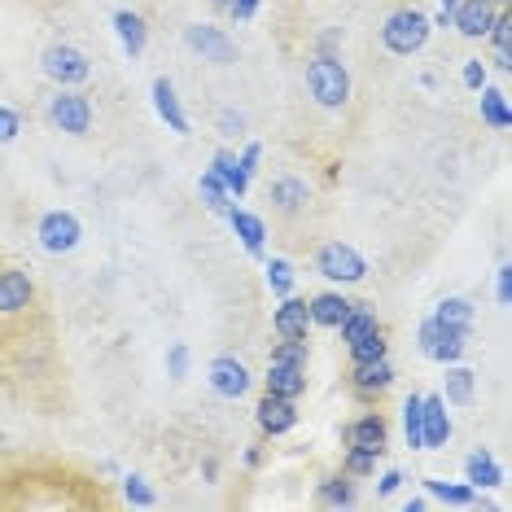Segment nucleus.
I'll list each match as a JSON object with an SVG mask.
<instances>
[{
	"instance_id": "nucleus-22",
	"label": "nucleus",
	"mask_w": 512,
	"mask_h": 512,
	"mask_svg": "<svg viewBox=\"0 0 512 512\" xmlns=\"http://www.w3.org/2000/svg\"><path fill=\"white\" fill-rule=\"evenodd\" d=\"M464 482L473 486V491H495V486H504V464H499L486 447H477L469 460H464Z\"/></svg>"
},
{
	"instance_id": "nucleus-30",
	"label": "nucleus",
	"mask_w": 512,
	"mask_h": 512,
	"mask_svg": "<svg viewBox=\"0 0 512 512\" xmlns=\"http://www.w3.org/2000/svg\"><path fill=\"white\" fill-rule=\"evenodd\" d=\"M377 329H381V320L372 316V311L364 307V302H355V307H351V316H346L342 324H337V333H342V342H346V346L364 342V337H368V333H377Z\"/></svg>"
},
{
	"instance_id": "nucleus-52",
	"label": "nucleus",
	"mask_w": 512,
	"mask_h": 512,
	"mask_svg": "<svg viewBox=\"0 0 512 512\" xmlns=\"http://www.w3.org/2000/svg\"><path fill=\"white\" fill-rule=\"evenodd\" d=\"M491 5H495V9H508V5H512V0H491Z\"/></svg>"
},
{
	"instance_id": "nucleus-43",
	"label": "nucleus",
	"mask_w": 512,
	"mask_h": 512,
	"mask_svg": "<svg viewBox=\"0 0 512 512\" xmlns=\"http://www.w3.org/2000/svg\"><path fill=\"white\" fill-rule=\"evenodd\" d=\"M495 298H499V307H512V267L508 263L495 272Z\"/></svg>"
},
{
	"instance_id": "nucleus-50",
	"label": "nucleus",
	"mask_w": 512,
	"mask_h": 512,
	"mask_svg": "<svg viewBox=\"0 0 512 512\" xmlns=\"http://www.w3.org/2000/svg\"><path fill=\"white\" fill-rule=\"evenodd\" d=\"M425 508H429V504H425V499H416V495L403 504V512H425Z\"/></svg>"
},
{
	"instance_id": "nucleus-17",
	"label": "nucleus",
	"mask_w": 512,
	"mask_h": 512,
	"mask_svg": "<svg viewBox=\"0 0 512 512\" xmlns=\"http://www.w3.org/2000/svg\"><path fill=\"white\" fill-rule=\"evenodd\" d=\"M495 14H499V9L491 5V0H460V5L451 9V27H456L464 40H486Z\"/></svg>"
},
{
	"instance_id": "nucleus-33",
	"label": "nucleus",
	"mask_w": 512,
	"mask_h": 512,
	"mask_svg": "<svg viewBox=\"0 0 512 512\" xmlns=\"http://www.w3.org/2000/svg\"><path fill=\"white\" fill-rule=\"evenodd\" d=\"M123 504H132V508H154L158 495H154V486H149L141 473H127V477H123Z\"/></svg>"
},
{
	"instance_id": "nucleus-45",
	"label": "nucleus",
	"mask_w": 512,
	"mask_h": 512,
	"mask_svg": "<svg viewBox=\"0 0 512 512\" xmlns=\"http://www.w3.org/2000/svg\"><path fill=\"white\" fill-rule=\"evenodd\" d=\"M259 162H263V145H259V141H250L246 149H241V167H246V176H250V180L259 176Z\"/></svg>"
},
{
	"instance_id": "nucleus-24",
	"label": "nucleus",
	"mask_w": 512,
	"mask_h": 512,
	"mask_svg": "<svg viewBox=\"0 0 512 512\" xmlns=\"http://www.w3.org/2000/svg\"><path fill=\"white\" fill-rule=\"evenodd\" d=\"M482 97H477V114H482V123L491 127V132H508L512 127V101H508V92L504 88H477Z\"/></svg>"
},
{
	"instance_id": "nucleus-44",
	"label": "nucleus",
	"mask_w": 512,
	"mask_h": 512,
	"mask_svg": "<svg viewBox=\"0 0 512 512\" xmlns=\"http://www.w3.org/2000/svg\"><path fill=\"white\" fill-rule=\"evenodd\" d=\"M403 482H407V473H403V469H386V473L377 477V495H381V499H390V495L399 491Z\"/></svg>"
},
{
	"instance_id": "nucleus-53",
	"label": "nucleus",
	"mask_w": 512,
	"mask_h": 512,
	"mask_svg": "<svg viewBox=\"0 0 512 512\" xmlns=\"http://www.w3.org/2000/svg\"><path fill=\"white\" fill-rule=\"evenodd\" d=\"M219 5H228V0H219Z\"/></svg>"
},
{
	"instance_id": "nucleus-26",
	"label": "nucleus",
	"mask_w": 512,
	"mask_h": 512,
	"mask_svg": "<svg viewBox=\"0 0 512 512\" xmlns=\"http://www.w3.org/2000/svg\"><path fill=\"white\" fill-rule=\"evenodd\" d=\"M211 171L219 176V184L232 193V202H241V197L250 193V176H246V167H241V158L237 154H228V149H219V154L211 158Z\"/></svg>"
},
{
	"instance_id": "nucleus-1",
	"label": "nucleus",
	"mask_w": 512,
	"mask_h": 512,
	"mask_svg": "<svg viewBox=\"0 0 512 512\" xmlns=\"http://www.w3.org/2000/svg\"><path fill=\"white\" fill-rule=\"evenodd\" d=\"M307 92H311V101H316L320 110H346L351 106V92H355V84H351V71H346L342 62H337L333 53H316L307 62Z\"/></svg>"
},
{
	"instance_id": "nucleus-9",
	"label": "nucleus",
	"mask_w": 512,
	"mask_h": 512,
	"mask_svg": "<svg viewBox=\"0 0 512 512\" xmlns=\"http://www.w3.org/2000/svg\"><path fill=\"white\" fill-rule=\"evenodd\" d=\"M206 386H211L219 399L237 403V399H246L250 394L254 377H250V368L241 364L237 355H219V359H211V368H206Z\"/></svg>"
},
{
	"instance_id": "nucleus-13",
	"label": "nucleus",
	"mask_w": 512,
	"mask_h": 512,
	"mask_svg": "<svg viewBox=\"0 0 512 512\" xmlns=\"http://www.w3.org/2000/svg\"><path fill=\"white\" fill-rule=\"evenodd\" d=\"M267 202H272L276 215L298 219V215H307V206H311V184L302 176H276L267 184Z\"/></svg>"
},
{
	"instance_id": "nucleus-36",
	"label": "nucleus",
	"mask_w": 512,
	"mask_h": 512,
	"mask_svg": "<svg viewBox=\"0 0 512 512\" xmlns=\"http://www.w3.org/2000/svg\"><path fill=\"white\" fill-rule=\"evenodd\" d=\"M434 316H438V320H447V324H469V329H473V302H469V298H460V294H451V298H442V302H438Z\"/></svg>"
},
{
	"instance_id": "nucleus-40",
	"label": "nucleus",
	"mask_w": 512,
	"mask_h": 512,
	"mask_svg": "<svg viewBox=\"0 0 512 512\" xmlns=\"http://www.w3.org/2000/svg\"><path fill=\"white\" fill-rule=\"evenodd\" d=\"M272 359L307 368V364H311V346H307V342H276V346H272Z\"/></svg>"
},
{
	"instance_id": "nucleus-37",
	"label": "nucleus",
	"mask_w": 512,
	"mask_h": 512,
	"mask_svg": "<svg viewBox=\"0 0 512 512\" xmlns=\"http://www.w3.org/2000/svg\"><path fill=\"white\" fill-rule=\"evenodd\" d=\"M377 451H359V447H346V456H342V473H351V477H372L377 473Z\"/></svg>"
},
{
	"instance_id": "nucleus-11",
	"label": "nucleus",
	"mask_w": 512,
	"mask_h": 512,
	"mask_svg": "<svg viewBox=\"0 0 512 512\" xmlns=\"http://www.w3.org/2000/svg\"><path fill=\"white\" fill-rule=\"evenodd\" d=\"M311 311H307V298L298 294H285L281 302H276L272 311V333L281 337V342H311Z\"/></svg>"
},
{
	"instance_id": "nucleus-2",
	"label": "nucleus",
	"mask_w": 512,
	"mask_h": 512,
	"mask_svg": "<svg viewBox=\"0 0 512 512\" xmlns=\"http://www.w3.org/2000/svg\"><path fill=\"white\" fill-rule=\"evenodd\" d=\"M429 36H434L429 14H421L416 5L394 9V14H386V22H381V44H386V53H394V57H416L429 44Z\"/></svg>"
},
{
	"instance_id": "nucleus-21",
	"label": "nucleus",
	"mask_w": 512,
	"mask_h": 512,
	"mask_svg": "<svg viewBox=\"0 0 512 512\" xmlns=\"http://www.w3.org/2000/svg\"><path fill=\"white\" fill-rule=\"evenodd\" d=\"M263 386H267V394H281V399H302V394H307V368L272 359V364H267Z\"/></svg>"
},
{
	"instance_id": "nucleus-27",
	"label": "nucleus",
	"mask_w": 512,
	"mask_h": 512,
	"mask_svg": "<svg viewBox=\"0 0 512 512\" xmlns=\"http://www.w3.org/2000/svg\"><path fill=\"white\" fill-rule=\"evenodd\" d=\"M316 499L329 508H355L359 504V491H355V477L351 473H329L324 482L316 486Z\"/></svg>"
},
{
	"instance_id": "nucleus-23",
	"label": "nucleus",
	"mask_w": 512,
	"mask_h": 512,
	"mask_svg": "<svg viewBox=\"0 0 512 512\" xmlns=\"http://www.w3.org/2000/svg\"><path fill=\"white\" fill-rule=\"evenodd\" d=\"M114 36H119L123 53L132 57V62L149 49V27H145V18L136 14V9H119V14H114Z\"/></svg>"
},
{
	"instance_id": "nucleus-28",
	"label": "nucleus",
	"mask_w": 512,
	"mask_h": 512,
	"mask_svg": "<svg viewBox=\"0 0 512 512\" xmlns=\"http://www.w3.org/2000/svg\"><path fill=\"white\" fill-rule=\"evenodd\" d=\"M421 486L438 499V504H447V508H473V504H477V491H473L469 482H442V477H421Z\"/></svg>"
},
{
	"instance_id": "nucleus-29",
	"label": "nucleus",
	"mask_w": 512,
	"mask_h": 512,
	"mask_svg": "<svg viewBox=\"0 0 512 512\" xmlns=\"http://www.w3.org/2000/svg\"><path fill=\"white\" fill-rule=\"evenodd\" d=\"M486 40H491V49H495V66L508 75L512 71V14H508V9H499V14H495Z\"/></svg>"
},
{
	"instance_id": "nucleus-6",
	"label": "nucleus",
	"mask_w": 512,
	"mask_h": 512,
	"mask_svg": "<svg viewBox=\"0 0 512 512\" xmlns=\"http://www.w3.org/2000/svg\"><path fill=\"white\" fill-rule=\"evenodd\" d=\"M44 119L66 136H88L92 132V101L79 88H53V97L44 101Z\"/></svg>"
},
{
	"instance_id": "nucleus-18",
	"label": "nucleus",
	"mask_w": 512,
	"mask_h": 512,
	"mask_svg": "<svg viewBox=\"0 0 512 512\" xmlns=\"http://www.w3.org/2000/svg\"><path fill=\"white\" fill-rule=\"evenodd\" d=\"M149 97H154L158 119L167 123L171 132H176V136H189V114H184L180 97H176V84H171L167 75H158V79H154V88H149Z\"/></svg>"
},
{
	"instance_id": "nucleus-4",
	"label": "nucleus",
	"mask_w": 512,
	"mask_h": 512,
	"mask_svg": "<svg viewBox=\"0 0 512 512\" xmlns=\"http://www.w3.org/2000/svg\"><path fill=\"white\" fill-rule=\"evenodd\" d=\"M311 267H316V276H324V281H333V285H359L368 276V259L351 241H324L316 250V259H311Z\"/></svg>"
},
{
	"instance_id": "nucleus-5",
	"label": "nucleus",
	"mask_w": 512,
	"mask_h": 512,
	"mask_svg": "<svg viewBox=\"0 0 512 512\" xmlns=\"http://www.w3.org/2000/svg\"><path fill=\"white\" fill-rule=\"evenodd\" d=\"M40 75L49 79L53 88H84L92 79V62L75 44H49V49L40 53Z\"/></svg>"
},
{
	"instance_id": "nucleus-14",
	"label": "nucleus",
	"mask_w": 512,
	"mask_h": 512,
	"mask_svg": "<svg viewBox=\"0 0 512 512\" xmlns=\"http://www.w3.org/2000/svg\"><path fill=\"white\" fill-rule=\"evenodd\" d=\"M394 364H390V355H381V359H364V364H351V390L359 394V399H377V394H386L394 386Z\"/></svg>"
},
{
	"instance_id": "nucleus-49",
	"label": "nucleus",
	"mask_w": 512,
	"mask_h": 512,
	"mask_svg": "<svg viewBox=\"0 0 512 512\" xmlns=\"http://www.w3.org/2000/svg\"><path fill=\"white\" fill-rule=\"evenodd\" d=\"M259 464H263V451L250 447V451H246V469H259Z\"/></svg>"
},
{
	"instance_id": "nucleus-7",
	"label": "nucleus",
	"mask_w": 512,
	"mask_h": 512,
	"mask_svg": "<svg viewBox=\"0 0 512 512\" xmlns=\"http://www.w3.org/2000/svg\"><path fill=\"white\" fill-rule=\"evenodd\" d=\"M36 241L44 254L62 259V254H75L79 241H84V224H79L75 211H44L36 224Z\"/></svg>"
},
{
	"instance_id": "nucleus-8",
	"label": "nucleus",
	"mask_w": 512,
	"mask_h": 512,
	"mask_svg": "<svg viewBox=\"0 0 512 512\" xmlns=\"http://www.w3.org/2000/svg\"><path fill=\"white\" fill-rule=\"evenodd\" d=\"M184 49L197 53L202 62H211V66H232L237 62V44H232V36L224 27H215V22H189V27H184Z\"/></svg>"
},
{
	"instance_id": "nucleus-31",
	"label": "nucleus",
	"mask_w": 512,
	"mask_h": 512,
	"mask_svg": "<svg viewBox=\"0 0 512 512\" xmlns=\"http://www.w3.org/2000/svg\"><path fill=\"white\" fill-rule=\"evenodd\" d=\"M197 193H202V206H206L211 215H228V211H232V193L224 189V184H219V176H215L211 167H206L202 180H197Z\"/></svg>"
},
{
	"instance_id": "nucleus-20",
	"label": "nucleus",
	"mask_w": 512,
	"mask_h": 512,
	"mask_svg": "<svg viewBox=\"0 0 512 512\" xmlns=\"http://www.w3.org/2000/svg\"><path fill=\"white\" fill-rule=\"evenodd\" d=\"M232 232H237V241H241V250L250 254V259H263V246H267V224L254 211H241V206H232V211L224 215Z\"/></svg>"
},
{
	"instance_id": "nucleus-42",
	"label": "nucleus",
	"mask_w": 512,
	"mask_h": 512,
	"mask_svg": "<svg viewBox=\"0 0 512 512\" xmlns=\"http://www.w3.org/2000/svg\"><path fill=\"white\" fill-rule=\"evenodd\" d=\"M460 84L469 88V92H477V88H486V62L482 57H469V62L460 66Z\"/></svg>"
},
{
	"instance_id": "nucleus-19",
	"label": "nucleus",
	"mask_w": 512,
	"mask_h": 512,
	"mask_svg": "<svg viewBox=\"0 0 512 512\" xmlns=\"http://www.w3.org/2000/svg\"><path fill=\"white\" fill-rule=\"evenodd\" d=\"M351 307L355 302L346 298L342 289H324V294L307 298V311H311V324H316V329H337V324L351 316Z\"/></svg>"
},
{
	"instance_id": "nucleus-3",
	"label": "nucleus",
	"mask_w": 512,
	"mask_h": 512,
	"mask_svg": "<svg viewBox=\"0 0 512 512\" xmlns=\"http://www.w3.org/2000/svg\"><path fill=\"white\" fill-rule=\"evenodd\" d=\"M469 337H473L469 324H447V320L429 316V320H421V329H416V346H421V355L434 359V364H456V359H464V351H469Z\"/></svg>"
},
{
	"instance_id": "nucleus-38",
	"label": "nucleus",
	"mask_w": 512,
	"mask_h": 512,
	"mask_svg": "<svg viewBox=\"0 0 512 512\" xmlns=\"http://www.w3.org/2000/svg\"><path fill=\"white\" fill-rule=\"evenodd\" d=\"M189 364H193L189 346H184V342H171V346H167V377H171V381H184V377H189Z\"/></svg>"
},
{
	"instance_id": "nucleus-25",
	"label": "nucleus",
	"mask_w": 512,
	"mask_h": 512,
	"mask_svg": "<svg viewBox=\"0 0 512 512\" xmlns=\"http://www.w3.org/2000/svg\"><path fill=\"white\" fill-rule=\"evenodd\" d=\"M442 368H447V377H442V399H447L451 407H469L473 394H477V372L464 368L460 359L456 364H442Z\"/></svg>"
},
{
	"instance_id": "nucleus-41",
	"label": "nucleus",
	"mask_w": 512,
	"mask_h": 512,
	"mask_svg": "<svg viewBox=\"0 0 512 512\" xmlns=\"http://www.w3.org/2000/svg\"><path fill=\"white\" fill-rule=\"evenodd\" d=\"M22 136V114L14 106H0V145H14Z\"/></svg>"
},
{
	"instance_id": "nucleus-48",
	"label": "nucleus",
	"mask_w": 512,
	"mask_h": 512,
	"mask_svg": "<svg viewBox=\"0 0 512 512\" xmlns=\"http://www.w3.org/2000/svg\"><path fill=\"white\" fill-rule=\"evenodd\" d=\"M202 477H206V482H215V477H219V460H215V456L202 460Z\"/></svg>"
},
{
	"instance_id": "nucleus-10",
	"label": "nucleus",
	"mask_w": 512,
	"mask_h": 512,
	"mask_svg": "<svg viewBox=\"0 0 512 512\" xmlns=\"http://www.w3.org/2000/svg\"><path fill=\"white\" fill-rule=\"evenodd\" d=\"M36 307V281L27 267H0V316L14 320Z\"/></svg>"
},
{
	"instance_id": "nucleus-16",
	"label": "nucleus",
	"mask_w": 512,
	"mask_h": 512,
	"mask_svg": "<svg viewBox=\"0 0 512 512\" xmlns=\"http://www.w3.org/2000/svg\"><path fill=\"white\" fill-rule=\"evenodd\" d=\"M386 438H390V425H386V416L381 412H364V416H355V421H346L342 429V442L346 447H359V451H386Z\"/></svg>"
},
{
	"instance_id": "nucleus-46",
	"label": "nucleus",
	"mask_w": 512,
	"mask_h": 512,
	"mask_svg": "<svg viewBox=\"0 0 512 512\" xmlns=\"http://www.w3.org/2000/svg\"><path fill=\"white\" fill-rule=\"evenodd\" d=\"M228 9H232L237 22H250L254 14H259V0H228Z\"/></svg>"
},
{
	"instance_id": "nucleus-34",
	"label": "nucleus",
	"mask_w": 512,
	"mask_h": 512,
	"mask_svg": "<svg viewBox=\"0 0 512 512\" xmlns=\"http://www.w3.org/2000/svg\"><path fill=\"white\" fill-rule=\"evenodd\" d=\"M403 438L412 451H421V394H407L403 399Z\"/></svg>"
},
{
	"instance_id": "nucleus-15",
	"label": "nucleus",
	"mask_w": 512,
	"mask_h": 512,
	"mask_svg": "<svg viewBox=\"0 0 512 512\" xmlns=\"http://www.w3.org/2000/svg\"><path fill=\"white\" fill-rule=\"evenodd\" d=\"M254 425L263 429L267 438H281L298 425V399H281V394H263L259 407H254Z\"/></svg>"
},
{
	"instance_id": "nucleus-47",
	"label": "nucleus",
	"mask_w": 512,
	"mask_h": 512,
	"mask_svg": "<svg viewBox=\"0 0 512 512\" xmlns=\"http://www.w3.org/2000/svg\"><path fill=\"white\" fill-rule=\"evenodd\" d=\"M337 40H342V31H337V27H333V31H324V36L316 40V44H320V53H333V49H337Z\"/></svg>"
},
{
	"instance_id": "nucleus-39",
	"label": "nucleus",
	"mask_w": 512,
	"mask_h": 512,
	"mask_svg": "<svg viewBox=\"0 0 512 512\" xmlns=\"http://www.w3.org/2000/svg\"><path fill=\"white\" fill-rule=\"evenodd\" d=\"M215 132L228 136V141H241V136H246V114L241 110H219L215 114Z\"/></svg>"
},
{
	"instance_id": "nucleus-32",
	"label": "nucleus",
	"mask_w": 512,
	"mask_h": 512,
	"mask_svg": "<svg viewBox=\"0 0 512 512\" xmlns=\"http://www.w3.org/2000/svg\"><path fill=\"white\" fill-rule=\"evenodd\" d=\"M263 276H267V289H272L276 298L294 294V281H298V272H294V263H289V259H281V254L263 263Z\"/></svg>"
},
{
	"instance_id": "nucleus-51",
	"label": "nucleus",
	"mask_w": 512,
	"mask_h": 512,
	"mask_svg": "<svg viewBox=\"0 0 512 512\" xmlns=\"http://www.w3.org/2000/svg\"><path fill=\"white\" fill-rule=\"evenodd\" d=\"M456 5H460V0H442V14L451 18V9H456Z\"/></svg>"
},
{
	"instance_id": "nucleus-12",
	"label": "nucleus",
	"mask_w": 512,
	"mask_h": 512,
	"mask_svg": "<svg viewBox=\"0 0 512 512\" xmlns=\"http://www.w3.org/2000/svg\"><path fill=\"white\" fill-rule=\"evenodd\" d=\"M456 425L447 416V399L442 394H421V451H438L447 447Z\"/></svg>"
},
{
	"instance_id": "nucleus-35",
	"label": "nucleus",
	"mask_w": 512,
	"mask_h": 512,
	"mask_svg": "<svg viewBox=\"0 0 512 512\" xmlns=\"http://www.w3.org/2000/svg\"><path fill=\"white\" fill-rule=\"evenodd\" d=\"M351 351V364H364V359H381V355H390V342H386V329H377V333H368L364 342H355V346H346Z\"/></svg>"
}]
</instances>
